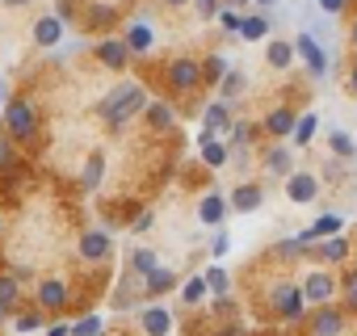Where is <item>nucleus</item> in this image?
Here are the masks:
<instances>
[{
  "label": "nucleus",
  "instance_id": "20e7f679",
  "mask_svg": "<svg viewBox=\"0 0 357 336\" xmlns=\"http://www.w3.org/2000/svg\"><path fill=\"white\" fill-rule=\"evenodd\" d=\"M231 109H227V101H215V105H206V114H202V143H211V139H219V135H231Z\"/></svg>",
  "mask_w": 357,
  "mask_h": 336
},
{
  "label": "nucleus",
  "instance_id": "c85d7f7f",
  "mask_svg": "<svg viewBox=\"0 0 357 336\" xmlns=\"http://www.w3.org/2000/svg\"><path fill=\"white\" fill-rule=\"evenodd\" d=\"M227 72H231V68H227V59H223V55H211V59L202 63V76H206L211 84H215V80H223Z\"/></svg>",
  "mask_w": 357,
  "mask_h": 336
},
{
  "label": "nucleus",
  "instance_id": "9d476101",
  "mask_svg": "<svg viewBox=\"0 0 357 336\" xmlns=\"http://www.w3.org/2000/svg\"><path fill=\"white\" fill-rule=\"evenodd\" d=\"M265 168H269L273 177H294V155H290V147L286 143H273L265 151Z\"/></svg>",
  "mask_w": 357,
  "mask_h": 336
},
{
  "label": "nucleus",
  "instance_id": "423d86ee",
  "mask_svg": "<svg viewBox=\"0 0 357 336\" xmlns=\"http://www.w3.org/2000/svg\"><path fill=\"white\" fill-rule=\"evenodd\" d=\"M5 122H9V135H17V139H30V135H34V126H38L34 105H30V101H22V97L5 109Z\"/></svg>",
  "mask_w": 357,
  "mask_h": 336
},
{
  "label": "nucleus",
  "instance_id": "b1692460",
  "mask_svg": "<svg viewBox=\"0 0 357 336\" xmlns=\"http://www.w3.org/2000/svg\"><path fill=\"white\" fill-rule=\"evenodd\" d=\"M269 34V22L265 17H244V26H240V38L244 43H261Z\"/></svg>",
  "mask_w": 357,
  "mask_h": 336
},
{
  "label": "nucleus",
  "instance_id": "dca6fc26",
  "mask_svg": "<svg viewBox=\"0 0 357 336\" xmlns=\"http://www.w3.org/2000/svg\"><path fill=\"white\" fill-rule=\"evenodd\" d=\"M168 328H172V315L164 307H147L143 311V332L147 336H168Z\"/></svg>",
  "mask_w": 357,
  "mask_h": 336
},
{
  "label": "nucleus",
  "instance_id": "79ce46f5",
  "mask_svg": "<svg viewBox=\"0 0 357 336\" xmlns=\"http://www.w3.org/2000/svg\"><path fill=\"white\" fill-rule=\"evenodd\" d=\"M30 328H38V315H22L17 319V332H30Z\"/></svg>",
  "mask_w": 357,
  "mask_h": 336
},
{
  "label": "nucleus",
  "instance_id": "a18cd8bd",
  "mask_svg": "<svg viewBox=\"0 0 357 336\" xmlns=\"http://www.w3.org/2000/svg\"><path fill=\"white\" fill-rule=\"evenodd\" d=\"M349 89H353V93H357V63H353V68H349Z\"/></svg>",
  "mask_w": 357,
  "mask_h": 336
},
{
  "label": "nucleus",
  "instance_id": "a211bd4d",
  "mask_svg": "<svg viewBox=\"0 0 357 336\" xmlns=\"http://www.w3.org/2000/svg\"><path fill=\"white\" fill-rule=\"evenodd\" d=\"M34 38H38L43 47H55V43L63 38V22H59V17H43V22L34 26Z\"/></svg>",
  "mask_w": 357,
  "mask_h": 336
},
{
  "label": "nucleus",
  "instance_id": "c756f323",
  "mask_svg": "<svg viewBox=\"0 0 357 336\" xmlns=\"http://www.w3.org/2000/svg\"><path fill=\"white\" fill-rule=\"evenodd\" d=\"M130 265H135V273H143V277L160 269V261H155V252H147V248H139V252L130 257Z\"/></svg>",
  "mask_w": 357,
  "mask_h": 336
},
{
  "label": "nucleus",
  "instance_id": "5fc2aeb1",
  "mask_svg": "<svg viewBox=\"0 0 357 336\" xmlns=\"http://www.w3.org/2000/svg\"><path fill=\"white\" fill-rule=\"evenodd\" d=\"M257 5H273V0H257Z\"/></svg>",
  "mask_w": 357,
  "mask_h": 336
},
{
  "label": "nucleus",
  "instance_id": "f03ea898",
  "mask_svg": "<svg viewBox=\"0 0 357 336\" xmlns=\"http://www.w3.org/2000/svg\"><path fill=\"white\" fill-rule=\"evenodd\" d=\"M269 303H273V311L282 315V319H303V311H307V298H303V286H294V282H278L273 286V294H269Z\"/></svg>",
  "mask_w": 357,
  "mask_h": 336
},
{
  "label": "nucleus",
  "instance_id": "4be33fe9",
  "mask_svg": "<svg viewBox=\"0 0 357 336\" xmlns=\"http://www.w3.org/2000/svg\"><path fill=\"white\" fill-rule=\"evenodd\" d=\"M202 160H206L211 168H223V164L231 160V147L219 143V139H211V143H202Z\"/></svg>",
  "mask_w": 357,
  "mask_h": 336
},
{
  "label": "nucleus",
  "instance_id": "bb28decb",
  "mask_svg": "<svg viewBox=\"0 0 357 336\" xmlns=\"http://www.w3.org/2000/svg\"><path fill=\"white\" fill-rule=\"evenodd\" d=\"M17 298H22L17 277H0V311H13V307H17Z\"/></svg>",
  "mask_w": 357,
  "mask_h": 336
},
{
  "label": "nucleus",
  "instance_id": "39448f33",
  "mask_svg": "<svg viewBox=\"0 0 357 336\" xmlns=\"http://www.w3.org/2000/svg\"><path fill=\"white\" fill-rule=\"evenodd\" d=\"M294 51L307 59V68H311V76H315V80H324V76H328V55H324V47L315 43V34H307V30H303V34L294 38Z\"/></svg>",
  "mask_w": 357,
  "mask_h": 336
},
{
  "label": "nucleus",
  "instance_id": "a878e982",
  "mask_svg": "<svg viewBox=\"0 0 357 336\" xmlns=\"http://www.w3.org/2000/svg\"><path fill=\"white\" fill-rule=\"evenodd\" d=\"M172 269H155V273H147L143 277V286H147V294H164V290H172Z\"/></svg>",
  "mask_w": 357,
  "mask_h": 336
},
{
  "label": "nucleus",
  "instance_id": "f8f14e48",
  "mask_svg": "<svg viewBox=\"0 0 357 336\" xmlns=\"http://www.w3.org/2000/svg\"><path fill=\"white\" fill-rule=\"evenodd\" d=\"M261 202H265V190H261V185H240V190L231 194V211H240V215H252Z\"/></svg>",
  "mask_w": 357,
  "mask_h": 336
},
{
  "label": "nucleus",
  "instance_id": "de8ad7c7",
  "mask_svg": "<svg viewBox=\"0 0 357 336\" xmlns=\"http://www.w3.org/2000/svg\"><path fill=\"white\" fill-rule=\"evenodd\" d=\"M223 336H244V332H240V328L231 323V328H223Z\"/></svg>",
  "mask_w": 357,
  "mask_h": 336
},
{
  "label": "nucleus",
  "instance_id": "ddd939ff",
  "mask_svg": "<svg viewBox=\"0 0 357 336\" xmlns=\"http://www.w3.org/2000/svg\"><path fill=\"white\" fill-rule=\"evenodd\" d=\"M109 248H114V244H109L105 231H89V236L80 240V257H84V261H105Z\"/></svg>",
  "mask_w": 357,
  "mask_h": 336
},
{
  "label": "nucleus",
  "instance_id": "a19ab883",
  "mask_svg": "<svg viewBox=\"0 0 357 336\" xmlns=\"http://www.w3.org/2000/svg\"><path fill=\"white\" fill-rule=\"evenodd\" d=\"M227 248H231V240H227V231H219V236H215V257H223Z\"/></svg>",
  "mask_w": 357,
  "mask_h": 336
},
{
  "label": "nucleus",
  "instance_id": "4c0bfd02",
  "mask_svg": "<svg viewBox=\"0 0 357 336\" xmlns=\"http://www.w3.org/2000/svg\"><path fill=\"white\" fill-rule=\"evenodd\" d=\"M97 332H101V319L97 315H89V319L76 323V336H97Z\"/></svg>",
  "mask_w": 357,
  "mask_h": 336
},
{
  "label": "nucleus",
  "instance_id": "2eb2a0df",
  "mask_svg": "<svg viewBox=\"0 0 357 336\" xmlns=\"http://www.w3.org/2000/svg\"><path fill=\"white\" fill-rule=\"evenodd\" d=\"M126 55H130V47H126V43H118V38H109V43H101V47H97V59H101L105 68H126Z\"/></svg>",
  "mask_w": 357,
  "mask_h": 336
},
{
  "label": "nucleus",
  "instance_id": "412c9836",
  "mask_svg": "<svg viewBox=\"0 0 357 336\" xmlns=\"http://www.w3.org/2000/svg\"><path fill=\"white\" fill-rule=\"evenodd\" d=\"M38 303L43 307H63L68 303V286L63 282H43L38 286Z\"/></svg>",
  "mask_w": 357,
  "mask_h": 336
},
{
  "label": "nucleus",
  "instance_id": "c9c22d12",
  "mask_svg": "<svg viewBox=\"0 0 357 336\" xmlns=\"http://www.w3.org/2000/svg\"><path fill=\"white\" fill-rule=\"evenodd\" d=\"M206 290H211V286H206V277H194V282H185V290H181V298H185V303H198V298H202Z\"/></svg>",
  "mask_w": 357,
  "mask_h": 336
},
{
  "label": "nucleus",
  "instance_id": "9b49d317",
  "mask_svg": "<svg viewBox=\"0 0 357 336\" xmlns=\"http://www.w3.org/2000/svg\"><path fill=\"white\" fill-rule=\"evenodd\" d=\"M294 126H298V118H294V109H286V105H278V109L265 118V130H269L273 139H286V135H294Z\"/></svg>",
  "mask_w": 357,
  "mask_h": 336
},
{
  "label": "nucleus",
  "instance_id": "c03bdc74",
  "mask_svg": "<svg viewBox=\"0 0 357 336\" xmlns=\"http://www.w3.org/2000/svg\"><path fill=\"white\" fill-rule=\"evenodd\" d=\"M344 290H357V269H349V273H344Z\"/></svg>",
  "mask_w": 357,
  "mask_h": 336
},
{
  "label": "nucleus",
  "instance_id": "2f4dec72",
  "mask_svg": "<svg viewBox=\"0 0 357 336\" xmlns=\"http://www.w3.org/2000/svg\"><path fill=\"white\" fill-rule=\"evenodd\" d=\"M252 139H257V126H252V122H236V126H231V143H236V147H248Z\"/></svg>",
  "mask_w": 357,
  "mask_h": 336
},
{
  "label": "nucleus",
  "instance_id": "603ef678",
  "mask_svg": "<svg viewBox=\"0 0 357 336\" xmlns=\"http://www.w3.org/2000/svg\"><path fill=\"white\" fill-rule=\"evenodd\" d=\"M9 5H30V0H9Z\"/></svg>",
  "mask_w": 357,
  "mask_h": 336
},
{
  "label": "nucleus",
  "instance_id": "f3484780",
  "mask_svg": "<svg viewBox=\"0 0 357 336\" xmlns=\"http://www.w3.org/2000/svg\"><path fill=\"white\" fill-rule=\"evenodd\" d=\"M315 257H319V261H328V265H336V261H344V257H349V240H344V236H328V240L315 248Z\"/></svg>",
  "mask_w": 357,
  "mask_h": 336
},
{
  "label": "nucleus",
  "instance_id": "7c9ffc66",
  "mask_svg": "<svg viewBox=\"0 0 357 336\" xmlns=\"http://www.w3.org/2000/svg\"><path fill=\"white\" fill-rule=\"evenodd\" d=\"M328 143H332V151H336V155H344V160H349V155L357 151V143H353V139H349L344 130H332V135H328Z\"/></svg>",
  "mask_w": 357,
  "mask_h": 336
},
{
  "label": "nucleus",
  "instance_id": "e433bc0d",
  "mask_svg": "<svg viewBox=\"0 0 357 336\" xmlns=\"http://www.w3.org/2000/svg\"><path fill=\"white\" fill-rule=\"evenodd\" d=\"M194 9L202 22H211V17H219V0H194Z\"/></svg>",
  "mask_w": 357,
  "mask_h": 336
},
{
  "label": "nucleus",
  "instance_id": "864d4df0",
  "mask_svg": "<svg viewBox=\"0 0 357 336\" xmlns=\"http://www.w3.org/2000/svg\"><path fill=\"white\" fill-rule=\"evenodd\" d=\"M168 5H185V0H168Z\"/></svg>",
  "mask_w": 357,
  "mask_h": 336
},
{
  "label": "nucleus",
  "instance_id": "8fccbe9b",
  "mask_svg": "<svg viewBox=\"0 0 357 336\" xmlns=\"http://www.w3.org/2000/svg\"><path fill=\"white\" fill-rule=\"evenodd\" d=\"M227 5H236V9H244V5H252V0H227Z\"/></svg>",
  "mask_w": 357,
  "mask_h": 336
},
{
  "label": "nucleus",
  "instance_id": "5701e85b",
  "mask_svg": "<svg viewBox=\"0 0 357 336\" xmlns=\"http://www.w3.org/2000/svg\"><path fill=\"white\" fill-rule=\"evenodd\" d=\"M147 122H151L155 130H168V126L176 122V114H172L164 101H151V105H147Z\"/></svg>",
  "mask_w": 357,
  "mask_h": 336
},
{
  "label": "nucleus",
  "instance_id": "4468645a",
  "mask_svg": "<svg viewBox=\"0 0 357 336\" xmlns=\"http://www.w3.org/2000/svg\"><path fill=\"white\" fill-rule=\"evenodd\" d=\"M227 206H231V202H223L219 194H206V198H202V206H198V219H202L206 227H219V223H223V215H227Z\"/></svg>",
  "mask_w": 357,
  "mask_h": 336
},
{
  "label": "nucleus",
  "instance_id": "ea45409f",
  "mask_svg": "<svg viewBox=\"0 0 357 336\" xmlns=\"http://www.w3.org/2000/svg\"><path fill=\"white\" fill-rule=\"evenodd\" d=\"M344 5H349V0H319V9H324L328 17H336V13H344Z\"/></svg>",
  "mask_w": 357,
  "mask_h": 336
},
{
  "label": "nucleus",
  "instance_id": "58836bf2",
  "mask_svg": "<svg viewBox=\"0 0 357 336\" xmlns=\"http://www.w3.org/2000/svg\"><path fill=\"white\" fill-rule=\"evenodd\" d=\"M219 22H223V30H231V34L244 26V17H240V13H231V9H223V13H219Z\"/></svg>",
  "mask_w": 357,
  "mask_h": 336
},
{
  "label": "nucleus",
  "instance_id": "aec40b11",
  "mask_svg": "<svg viewBox=\"0 0 357 336\" xmlns=\"http://www.w3.org/2000/svg\"><path fill=\"white\" fill-rule=\"evenodd\" d=\"M315 130H319V118H315V114H303L298 126H294V135H290V143H294V147H307V143L315 139Z\"/></svg>",
  "mask_w": 357,
  "mask_h": 336
},
{
  "label": "nucleus",
  "instance_id": "6ab92c4d",
  "mask_svg": "<svg viewBox=\"0 0 357 336\" xmlns=\"http://www.w3.org/2000/svg\"><path fill=\"white\" fill-rule=\"evenodd\" d=\"M151 43H155V38H151V26L135 22V26L126 30V47H130V51H139V55H143V51H151Z\"/></svg>",
  "mask_w": 357,
  "mask_h": 336
},
{
  "label": "nucleus",
  "instance_id": "49530a36",
  "mask_svg": "<svg viewBox=\"0 0 357 336\" xmlns=\"http://www.w3.org/2000/svg\"><path fill=\"white\" fill-rule=\"evenodd\" d=\"M5 164H9V147H5V143H0V168H5Z\"/></svg>",
  "mask_w": 357,
  "mask_h": 336
},
{
  "label": "nucleus",
  "instance_id": "3c124183",
  "mask_svg": "<svg viewBox=\"0 0 357 336\" xmlns=\"http://www.w3.org/2000/svg\"><path fill=\"white\" fill-rule=\"evenodd\" d=\"M353 47H357V22H353Z\"/></svg>",
  "mask_w": 357,
  "mask_h": 336
},
{
  "label": "nucleus",
  "instance_id": "6e6552de",
  "mask_svg": "<svg viewBox=\"0 0 357 336\" xmlns=\"http://www.w3.org/2000/svg\"><path fill=\"white\" fill-rule=\"evenodd\" d=\"M198 80H202V63H194V59H172L168 63V84L176 93H190Z\"/></svg>",
  "mask_w": 357,
  "mask_h": 336
},
{
  "label": "nucleus",
  "instance_id": "37998d69",
  "mask_svg": "<svg viewBox=\"0 0 357 336\" xmlns=\"http://www.w3.org/2000/svg\"><path fill=\"white\" fill-rule=\"evenodd\" d=\"M344 307H349V311L357 315V290H344Z\"/></svg>",
  "mask_w": 357,
  "mask_h": 336
},
{
  "label": "nucleus",
  "instance_id": "6e6d98bb",
  "mask_svg": "<svg viewBox=\"0 0 357 336\" xmlns=\"http://www.w3.org/2000/svg\"><path fill=\"white\" fill-rule=\"evenodd\" d=\"M0 319H5V311H0Z\"/></svg>",
  "mask_w": 357,
  "mask_h": 336
},
{
  "label": "nucleus",
  "instance_id": "473e14b6",
  "mask_svg": "<svg viewBox=\"0 0 357 336\" xmlns=\"http://www.w3.org/2000/svg\"><path fill=\"white\" fill-rule=\"evenodd\" d=\"M206 286L223 298L227 294V286H231V277H227V269H206Z\"/></svg>",
  "mask_w": 357,
  "mask_h": 336
},
{
  "label": "nucleus",
  "instance_id": "72a5a7b5",
  "mask_svg": "<svg viewBox=\"0 0 357 336\" xmlns=\"http://www.w3.org/2000/svg\"><path fill=\"white\" fill-rule=\"evenodd\" d=\"M101 168H105V160H101V155H93V160H89V168H84V190H97V185H101Z\"/></svg>",
  "mask_w": 357,
  "mask_h": 336
},
{
  "label": "nucleus",
  "instance_id": "393cba45",
  "mask_svg": "<svg viewBox=\"0 0 357 336\" xmlns=\"http://www.w3.org/2000/svg\"><path fill=\"white\" fill-rule=\"evenodd\" d=\"M294 55H298V51H294L290 43H269V68H290Z\"/></svg>",
  "mask_w": 357,
  "mask_h": 336
},
{
  "label": "nucleus",
  "instance_id": "f257e3e1",
  "mask_svg": "<svg viewBox=\"0 0 357 336\" xmlns=\"http://www.w3.org/2000/svg\"><path fill=\"white\" fill-rule=\"evenodd\" d=\"M147 105V93L139 89V84H122V89H114L109 97H105V105H101V114H105V122L118 130L130 114H139Z\"/></svg>",
  "mask_w": 357,
  "mask_h": 336
},
{
  "label": "nucleus",
  "instance_id": "7ed1b4c3",
  "mask_svg": "<svg viewBox=\"0 0 357 336\" xmlns=\"http://www.w3.org/2000/svg\"><path fill=\"white\" fill-rule=\"evenodd\" d=\"M303 298H307V307H328V303L336 298V277L324 273V269L307 273V282H303Z\"/></svg>",
  "mask_w": 357,
  "mask_h": 336
},
{
  "label": "nucleus",
  "instance_id": "f704fd0d",
  "mask_svg": "<svg viewBox=\"0 0 357 336\" xmlns=\"http://www.w3.org/2000/svg\"><path fill=\"white\" fill-rule=\"evenodd\" d=\"M236 93H244V72H227L223 76V101H231Z\"/></svg>",
  "mask_w": 357,
  "mask_h": 336
},
{
  "label": "nucleus",
  "instance_id": "0eeeda50",
  "mask_svg": "<svg viewBox=\"0 0 357 336\" xmlns=\"http://www.w3.org/2000/svg\"><path fill=\"white\" fill-rule=\"evenodd\" d=\"M344 311L340 307H315V315H311V336H344Z\"/></svg>",
  "mask_w": 357,
  "mask_h": 336
},
{
  "label": "nucleus",
  "instance_id": "09e8293b",
  "mask_svg": "<svg viewBox=\"0 0 357 336\" xmlns=\"http://www.w3.org/2000/svg\"><path fill=\"white\" fill-rule=\"evenodd\" d=\"M47 336H72V332H68V328H51Z\"/></svg>",
  "mask_w": 357,
  "mask_h": 336
},
{
  "label": "nucleus",
  "instance_id": "1a4fd4ad",
  "mask_svg": "<svg viewBox=\"0 0 357 336\" xmlns=\"http://www.w3.org/2000/svg\"><path fill=\"white\" fill-rule=\"evenodd\" d=\"M315 194H319V181H315L311 173H294V177H286V198H290L294 206L315 202Z\"/></svg>",
  "mask_w": 357,
  "mask_h": 336
},
{
  "label": "nucleus",
  "instance_id": "cd10ccee",
  "mask_svg": "<svg viewBox=\"0 0 357 336\" xmlns=\"http://www.w3.org/2000/svg\"><path fill=\"white\" fill-rule=\"evenodd\" d=\"M336 231H340V215H324V219L311 223V236H315V240H328V236H336Z\"/></svg>",
  "mask_w": 357,
  "mask_h": 336
}]
</instances>
